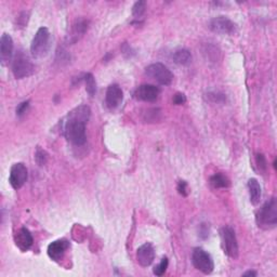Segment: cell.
Segmentation results:
<instances>
[{
    "mask_svg": "<svg viewBox=\"0 0 277 277\" xmlns=\"http://www.w3.org/2000/svg\"><path fill=\"white\" fill-rule=\"evenodd\" d=\"M90 108L80 105L68 113L64 121V135L67 141L74 145H83L86 143V124L90 118Z\"/></svg>",
    "mask_w": 277,
    "mask_h": 277,
    "instance_id": "obj_1",
    "label": "cell"
},
{
    "mask_svg": "<svg viewBox=\"0 0 277 277\" xmlns=\"http://www.w3.org/2000/svg\"><path fill=\"white\" fill-rule=\"evenodd\" d=\"M257 224L263 230H270L277 223V202L275 198L266 201L257 214Z\"/></svg>",
    "mask_w": 277,
    "mask_h": 277,
    "instance_id": "obj_2",
    "label": "cell"
},
{
    "mask_svg": "<svg viewBox=\"0 0 277 277\" xmlns=\"http://www.w3.org/2000/svg\"><path fill=\"white\" fill-rule=\"evenodd\" d=\"M51 35L50 31L46 27H40L35 37L32 38L30 45V53L31 56L35 59H42L48 54L49 49H50Z\"/></svg>",
    "mask_w": 277,
    "mask_h": 277,
    "instance_id": "obj_3",
    "label": "cell"
},
{
    "mask_svg": "<svg viewBox=\"0 0 277 277\" xmlns=\"http://www.w3.org/2000/svg\"><path fill=\"white\" fill-rule=\"evenodd\" d=\"M13 75L16 79H22L32 75L35 73V65L23 52L15 55L12 65Z\"/></svg>",
    "mask_w": 277,
    "mask_h": 277,
    "instance_id": "obj_4",
    "label": "cell"
},
{
    "mask_svg": "<svg viewBox=\"0 0 277 277\" xmlns=\"http://www.w3.org/2000/svg\"><path fill=\"white\" fill-rule=\"evenodd\" d=\"M145 74L149 77L156 80L158 84L162 86H169L174 80V74L171 71L161 63H154L146 67Z\"/></svg>",
    "mask_w": 277,
    "mask_h": 277,
    "instance_id": "obj_5",
    "label": "cell"
},
{
    "mask_svg": "<svg viewBox=\"0 0 277 277\" xmlns=\"http://www.w3.org/2000/svg\"><path fill=\"white\" fill-rule=\"evenodd\" d=\"M221 239H222V247L225 254L236 259L238 256V244L236 239V235L232 227L225 226L221 230Z\"/></svg>",
    "mask_w": 277,
    "mask_h": 277,
    "instance_id": "obj_6",
    "label": "cell"
},
{
    "mask_svg": "<svg viewBox=\"0 0 277 277\" xmlns=\"http://www.w3.org/2000/svg\"><path fill=\"white\" fill-rule=\"evenodd\" d=\"M193 264L203 274H210L214 271V261L208 252L201 248H196L193 251Z\"/></svg>",
    "mask_w": 277,
    "mask_h": 277,
    "instance_id": "obj_7",
    "label": "cell"
},
{
    "mask_svg": "<svg viewBox=\"0 0 277 277\" xmlns=\"http://www.w3.org/2000/svg\"><path fill=\"white\" fill-rule=\"evenodd\" d=\"M209 28L216 34L233 35L236 31V24L226 16H217L209 22Z\"/></svg>",
    "mask_w": 277,
    "mask_h": 277,
    "instance_id": "obj_8",
    "label": "cell"
},
{
    "mask_svg": "<svg viewBox=\"0 0 277 277\" xmlns=\"http://www.w3.org/2000/svg\"><path fill=\"white\" fill-rule=\"evenodd\" d=\"M27 180V169L25 165L22 164V162H18V164H14L10 171V177H9V182L12 185L13 189L19 190L21 187L25 184Z\"/></svg>",
    "mask_w": 277,
    "mask_h": 277,
    "instance_id": "obj_9",
    "label": "cell"
},
{
    "mask_svg": "<svg viewBox=\"0 0 277 277\" xmlns=\"http://www.w3.org/2000/svg\"><path fill=\"white\" fill-rule=\"evenodd\" d=\"M160 90L158 87L154 85H142L135 89L133 95L138 101L153 102L157 99Z\"/></svg>",
    "mask_w": 277,
    "mask_h": 277,
    "instance_id": "obj_10",
    "label": "cell"
},
{
    "mask_svg": "<svg viewBox=\"0 0 277 277\" xmlns=\"http://www.w3.org/2000/svg\"><path fill=\"white\" fill-rule=\"evenodd\" d=\"M124 99V93L121 88L118 85H111L108 88L107 96H105V103H107V107L110 110H115L123 102Z\"/></svg>",
    "mask_w": 277,
    "mask_h": 277,
    "instance_id": "obj_11",
    "label": "cell"
},
{
    "mask_svg": "<svg viewBox=\"0 0 277 277\" xmlns=\"http://www.w3.org/2000/svg\"><path fill=\"white\" fill-rule=\"evenodd\" d=\"M13 54V40L10 35L4 34L0 39V61L3 65L9 64Z\"/></svg>",
    "mask_w": 277,
    "mask_h": 277,
    "instance_id": "obj_12",
    "label": "cell"
},
{
    "mask_svg": "<svg viewBox=\"0 0 277 277\" xmlns=\"http://www.w3.org/2000/svg\"><path fill=\"white\" fill-rule=\"evenodd\" d=\"M155 259V250L151 244L146 243L136 251V260L140 265L146 267L152 264Z\"/></svg>",
    "mask_w": 277,
    "mask_h": 277,
    "instance_id": "obj_13",
    "label": "cell"
},
{
    "mask_svg": "<svg viewBox=\"0 0 277 277\" xmlns=\"http://www.w3.org/2000/svg\"><path fill=\"white\" fill-rule=\"evenodd\" d=\"M67 248L68 241L66 239L55 240L48 246V256L54 260V261H60Z\"/></svg>",
    "mask_w": 277,
    "mask_h": 277,
    "instance_id": "obj_14",
    "label": "cell"
},
{
    "mask_svg": "<svg viewBox=\"0 0 277 277\" xmlns=\"http://www.w3.org/2000/svg\"><path fill=\"white\" fill-rule=\"evenodd\" d=\"M14 241L15 245L18 246L22 251H27L31 246L34 239H32V236L30 232L25 229V227H22L14 235Z\"/></svg>",
    "mask_w": 277,
    "mask_h": 277,
    "instance_id": "obj_15",
    "label": "cell"
},
{
    "mask_svg": "<svg viewBox=\"0 0 277 277\" xmlns=\"http://www.w3.org/2000/svg\"><path fill=\"white\" fill-rule=\"evenodd\" d=\"M88 25H89V22L85 19L76 20L75 23L73 24L71 34L68 35V43L71 44L76 43L81 36H84V34L88 29Z\"/></svg>",
    "mask_w": 277,
    "mask_h": 277,
    "instance_id": "obj_16",
    "label": "cell"
},
{
    "mask_svg": "<svg viewBox=\"0 0 277 277\" xmlns=\"http://www.w3.org/2000/svg\"><path fill=\"white\" fill-rule=\"evenodd\" d=\"M248 189H249V195H250V201L254 203V205H258L261 199V186H260L259 182L256 179H250L248 181Z\"/></svg>",
    "mask_w": 277,
    "mask_h": 277,
    "instance_id": "obj_17",
    "label": "cell"
},
{
    "mask_svg": "<svg viewBox=\"0 0 277 277\" xmlns=\"http://www.w3.org/2000/svg\"><path fill=\"white\" fill-rule=\"evenodd\" d=\"M174 61L179 65H189L192 62V54L186 49H180L175 52Z\"/></svg>",
    "mask_w": 277,
    "mask_h": 277,
    "instance_id": "obj_18",
    "label": "cell"
},
{
    "mask_svg": "<svg viewBox=\"0 0 277 277\" xmlns=\"http://www.w3.org/2000/svg\"><path fill=\"white\" fill-rule=\"evenodd\" d=\"M210 184L215 189H223V187H229L230 181L225 176L221 174H217L210 178Z\"/></svg>",
    "mask_w": 277,
    "mask_h": 277,
    "instance_id": "obj_19",
    "label": "cell"
},
{
    "mask_svg": "<svg viewBox=\"0 0 277 277\" xmlns=\"http://www.w3.org/2000/svg\"><path fill=\"white\" fill-rule=\"evenodd\" d=\"M85 83H86V90L90 96H93L96 92V83L92 74L88 73L85 75Z\"/></svg>",
    "mask_w": 277,
    "mask_h": 277,
    "instance_id": "obj_20",
    "label": "cell"
},
{
    "mask_svg": "<svg viewBox=\"0 0 277 277\" xmlns=\"http://www.w3.org/2000/svg\"><path fill=\"white\" fill-rule=\"evenodd\" d=\"M146 9V3L145 2H136L132 8V14L134 18H141L144 14Z\"/></svg>",
    "mask_w": 277,
    "mask_h": 277,
    "instance_id": "obj_21",
    "label": "cell"
},
{
    "mask_svg": "<svg viewBox=\"0 0 277 277\" xmlns=\"http://www.w3.org/2000/svg\"><path fill=\"white\" fill-rule=\"evenodd\" d=\"M167 267H168V259L167 258H162L160 263L154 267V274L157 275V276L164 275L166 270H167Z\"/></svg>",
    "mask_w": 277,
    "mask_h": 277,
    "instance_id": "obj_22",
    "label": "cell"
},
{
    "mask_svg": "<svg viewBox=\"0 0 277 277\" xmlns=\"http://www.w3.org/2000/svg\"><path fill=\"white\" fill-rule=\"evenodd\" d=\"M35 159L39 166H44L46 165V162L48 160V154L44 150L38 148L35 154Z\"/></svg>",
    "mask_w": 277,
    "mask_h": 277,
    "instance_id": "obj_23",
    "label": "cell"
},
{
    "mask_svg": "<svg viewBox=\"0 0 277 277\" xmlns=\"http://www.w3.org/2000/svg\"><path fill=\"white\" fill-rule=\"evenodd\" d=\"M209 99L213 101V102H217V103H222L225 101V96L224 94H221V93H208L207 94Z\"/></svg>",
    "mask_w": 277,
    "mask_h": 277,
    "instance_id": "obj_24",
    "label": "cell"
},
{
    "mask_svg": "<svg viewBox=\"0 0 277 277\" xmlns=\"http://www.w3.org/2000/svg\"><path fill=\"white\" fill-rule=\"evenodd\" d=\"M178 192L180 193L182 196H187L189 194V186H187V183L185 181H180L178 184Z\"/></svg>",
    "mask_w": 277,
    "mask_h": 277,
    "instance_id": "obj_25",
    "label": "cell"
},
{
    "mask_svg": "<svg viewBox=\"0 0 277 277\" xmlns=\"http://www.w3.org/2000/svg\"><path fill=\"white\" fill-rule=\"evenodd\" d=\"M186 102V96L183 93L178 92L174 96V103L177 105H182Z\"/></svg>",
    "mask_w": 277,
    "mask_h": 277,
    "instance_id": "obj_26",
    "label": "cell"
},
{
    "mask_svg": "<svg viewBox=\"0 0 277 277\" xmlns=\"http://www.w3.org/2000/svg\"><path fill=\"white\" fill-rule=\"evenodd\" d=\"M28 107H29V102H28V101L21 103V104L19 105V107H18V109H16V114H18V116L24 115V113L26 112V110L28 109Z\"/></svg>",
    "mask_w": 277,
    "mask_h": 277,
    "instance_id": "obj_27",
    "label": "cell"
},
{
    "mask_svg": "<svg viewBox=\"0 0 277 277\" xmlns=\"http://www.w3.org/2000/svg\"><path fill=\"white\" fill-rule=\"evenodd\" d=\"M257 164H258L259 168L261 170L266 169V160H265V158H264V156L262 154H258L257 155Z\"/></svg>",
    "mask_w": 277,
    "mask_h": 277,
    "instance_id": "obj_28",
    "label": "cell"
},
{
    "mask_svg": "<svg viewBox=\"0 0 277 277\" xmlns=\"http://www.w3.org/2000/svg\"><path fill=\"white\" fill-rule=\"evenodd\" d=\"M208 233H209V230H208L207 225L206 224H201L200 225V230H199V236H200V237L203 238V239L207 238L208 235H209Z\"/></svg>",
    "mask_w": 277,
    "mask_h": 277,
    "instance_id": "obj_29",
    "label": "cell"
},
{
    "mask_svg": "<svg viewBox=\"0 0 277 277\" xmlns=\"http://www.w3.org/2000/svg\"><path fill=\"white\" fill-rule=\"evenodd\" d=\"M243 276H257V273H256V272H251V271H249V272H246Z\"/></svg>",
    "mask_w": 277,
    "mask_h": 277,
    "instance_id": "obj_30",
    "label": "cell"
}]
</instances>
